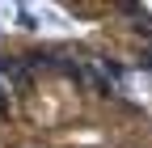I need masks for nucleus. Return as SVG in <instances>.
Listing matches in <instances>:
<instances>
[{"mask_svg": "<svg viewBox=\"0 0 152 148\" xmlns=\"http://www.w3.org/2000/svg\"><path fill=\"white\" fill-rule=\"evenodd\" d=\"M0 81H9L13 89H30V81H34V64H30V55L0 51Z\"/></svg>", "mask_w": 152, "mask_h": 148, "instance_id": "obj_1", "label": "nucleus"}, {"mask_svg": "<svg viewBox=\"0 0 152 148\" xmlns=\"http://www.w3.org/2000/svg\"><path fill=\"white\" fill-rule=\"evenodd\" d=\"M0 110H9V93H4V85H0Z\"/></svg>", "mask_w": 152, "mask_h": 148, "instance_id": "obj_2", "label": "nucleus"}]
</instances>
